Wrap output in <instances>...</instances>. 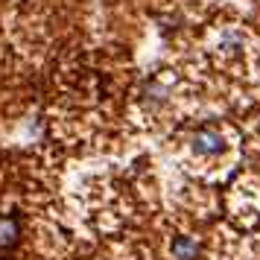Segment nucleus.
Segmentation results:
<instances>
[{
	"instance_id": "obj_2",
	"label": "nucleus",
	"mask_w": 260,
	"mask_h": 260,
	"mask_svg": "<svg viewBox=\"0 0 260 260\" xmlns=\"http://www.w3.org/2000/svg\"><path fill=\"white\" fill-rule=\"evenodd\" d=\"M173 257L176 260H196L199 257V243L193 237H176L173 240Z\"/></svg>"
},
{
	"instance_id": "obj_1",
	"label": "nucleus",
	"mask_w": 260,
	"mask_h": 260,
	"mask_svg": "<svg viewBox=\"0 0 260 260\" xmlns=\"http://www.w3.org/2000/svg\"><path fill=\"white\" fill-rule=\"evenodd\" d=\"M190 146H193V152L202 155V158H216V155L225 152V138L216 129L205 126V129H199L190 138Z\"/></svg>"
},
{
	"instance_id": "obj_4",
	"label": "nucleus",
	"mask_w": 260,
	"mask_h": 260,
	"mask_svg": "<svg viewBox=\"0 0 260 260\" xmlns=\"http://www.w3.org/2000/svg\"><path fill=\"white\" fill-rule=\"evenodd\" d=\"M18 243V225L15 222H0V248H9Z\"/></svg>"
},
{
	"instance_id": "obj_3",
	"label": "nucleus",
	"mask_w": 260,
	"mask_h": 260,
	"mask_svg": "<svg viewBox=\"0 0 260 260\" xmlns=\"http://www.w3.org/2000/svg\"><path fill=\"white\" fill-rule=\"evenodd\" d=\"M143 103H146V108H158L167 103V88L161 82H149L146 88H143Z\"/></svg>"
}]
</instances>
